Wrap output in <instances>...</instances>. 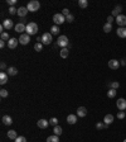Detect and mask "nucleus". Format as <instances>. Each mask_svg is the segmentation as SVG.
I'll list each match as a JSON object with an SVG mask.
<instances>
[{
	"mask_svg": "<svg viewBox=\"0 0 126 142\" xmlns=\"http://www.w3.org/2000/svg\"><path fill=\"white\" fill-rule=\"evenodd\" d=\"M112 122H113V115L112 114H106L105 118H104V123L106 126H108V124H111Z\"/></svg>",
	"mask_w": 126,
	"mask_h": 142,
	"instance_id": "a211bd4d",
	"label": "nucleus"
},
{
	"mask_svg": "<svg viewBox=\"0 0 126 142\" xmlns=\"http://www.w3.org/2000/svg\"><path fill=\"white\" fill-rule=\"evenodd\" d=\"M120 65L121 64H120L119 60H110V61H108V67L112 69V70H117L120 67Z\"/></svg>",
	"mask_w": 126,
	"mask_h": 142,
	"instance_id": "0eeeda50",
	"label": "nucleus"
},
{
	"mask_svg": "<svg viewBox=\"0 0 126 142\" xmlns=\"http://www.w3.org/2000/svg\"><path fill=\"white\" fill-rule=\"evenodd\" d=\"M78 7L79 8H87L88 7V1H87V0H78Z\"/></svg>",
	"mask_w": 126,
	"mask_h": 142,
	"instance_id": "bb28decb",
	"label": "nucleus"
},
{
	"mask_svg": "<svg viewBox=\"0 0 126 142\" xmlns=\"http://www.w3.org/2000/svg\"><path fill=\"white\" fill-rule=\"evenodd\" d=\"M87 115V109L84 108V106H79L77 109V117H81V118H83Z\"/></svg>",
	"mask_w": 126,
	"mask_h": 142,
	"instance_id": "ddd939ff",
	"label": "nucleus"
},
{
	"mask_svg": "<svg viewBox=\"0 0 126 142\" xmlns=\"http://www.w3.org/2000/svg\"><path fill=\"white\" fill-rule=\"evenodd\" d=\"M8 95H9L8 90H5V89H1V90H0V97H1V98H7Z\"/></svg>",
	"mask_w": 126,
	"mask_h": 142,
	"instance_id": "f704fd0d",
	"label": "nucleus"
},
{
	"mask_svg": "<svg viewBox=\"0 0 126 142\" xmlns=\"http://www.w3.org/2000/svg\"><path fill=\"white\" fill-rule=\"evenodd\" d=\"M112 22H113V17H112V15H110V17L107 18V23H110V24H111Z\"/></svg>",
	"mask_w": 126,
	"mask_h": 142,
	"instance_id": "37998d69",
	"label": "nucleus"
},
{
	"mask_svg": "<svg viewBox=\"0 0 126 142\" xmlns=\"http://www.w3.org/2000/svg\"><path fill=\"white\" fill-rule=\"evenodd\" d=\"M110 86H111V89H117L120 86V83L119 81H112V83H110Z\"/></svg>",
	"mask_w": 126,
	"mask_h": 142,
	"instance_id": "72a5a7b5",
	"label": "nucleus"
},
{
	"mask_svg": "<svg viewBox=\"0 0 126 142\" xmlns=\"http://www.w3.org/2000/svg\"><path fill=\"white\" fill-rule=\"evenodd\" d=\"M9 14H12V15L18 14V9H15L14 7H10L9 8Z\"/></svg>",
	"mask_w": 126,
	"mask_h": 142,
	"instance_id": "c9c22d12",
	"label": "nucleus"
},
{
	"mask_svg": "<svg viewBox=\"0 0 126 142\" xmlns=\"http://www.w3.org/2000/svg\"><path fill=\"white\" fill-rule=\"evenodd\" d=\"M121 9H122V8L120 7V5L115 7V9L112 10V17H119L120 13H121Z\"/></svg>",
	"mask_w": 126,
	"mask_h": 142,
	"instance_id": "5701e85b",
	"label": "nucleus"
},
{
	"mask_svg": "<svg viewBox=\"0 0 126 142\" xmlns=\"http://www.w3.org/2000/svg\"><path fill=\"white\" fill-rule=\"evenodd\" d=\"M125 113H126V110H125Z\"/></svg>",
	"mask_w": 126,
	"mask_h": 142,
	"instance_id": "09e8293b",
	"label": "nucleus"
},
{
	"mask_svg": "<svg viewBox=\"0 0 126 142\" xmlns=\"http://www.w3.org/2000/svg\"><path fill=\"white\" fill-rule=\"evenodd\" d=\"M34 50L38 51V52H41V51L43 50V43L42 42H37L34 44Z\"/></svg>",
	"mask_w": 126,
	"mask_h": 142,
	"instance_id": "c85d7f7f",
	"label": "nucleus"
},
{
	"mask_svg": "<svg viewBox=\"0 0 126 142\" xmlns=\"http://www.w3.org/2000/svg\"><path fill=\"white\" fill-rule=\"evenodd\" d=\"M14 142H27V138L24 136H19L16 140H14Z\"/></svg>",
	"mask_w": 126,
	"mask_h": 142,
	"instance_id": "e433bc0d",
	"label": "nucleus"
},
{
	"mask_svg": "<svg viewBox=\"0 0 126 142\" xmlns=\"http://www.w3.org/2000/svg\"><path fill=\"white\" fill-rule=\"evenodd\" d=\"M39 8H41V4H39V1H37V0L29 1L28 5H27L28 12H37V10H39Z\"/></svg>",
	"mask_w": 126,
	"mask_h": 142,
	"instance_id": "f03ea898",
	"label": "nucleus"
},
{
	"mask_svg": "<svg viewBox=\"0 0 126 142\" xmlns=\"http://www.w3.org/2000/svg\"><path fill=\"white\" fill-rule=\"evenodd\" d=\"M53 22H54V26H59V24L66 22V17L62 13H57V14L53 15Z\"/></svg>",
	"mask_w": 126,
	"mask_h": 142,
	"instance_id": "20e7f679",
	"label": "nucleus"
},
{
	"mask_svg": "<svg viewBox=\"0 0 126 142\" xmlns=\"http://www.w3.org/2000/svg\"><path fill=\"white\" fill-rule=\"evenodd\" d=\"M53 132H54V135H56V136H61V135H62V127L56 126L54 129H53Z\"/></svg>",
	"mask_w": 126,
	"mask_h": 142,
	"instance_id": "cd10ccee",
	"label": "nucleus"
},
{
	"mask_svg": "<svg viewBox=\"0 0 126 142\" xmlns=\"http://www.w3.org/2000/svg\"><path fill=\"white\" fill-rule=\"evenodd\" d=\"M3 123H4L5 126H12V124H13V119H12V117H9V115H4V117H3Z\"/></svg>",
	"mask_w": 126,
	"mask_h": 142,
	"instance_id": "aec40b11",
	"label": "nucleus"
},
{
	"mask_svg": "<svg viewBox=\"0 0 126 142\" xmlns=\"http://www.w3.org/2000/svg\"><path fill=\"white\" fill-rule=\"evenodd\" d=\"M0 67H1V70H5V69H7V65H5V62H1Z\"/></svg>",
	"mask_w": 126,
	"mask_h": 142,
	"instance_id": "c03bdc74",
	"label": "nucleus"
},
{
	"mask_svg": "<svg viewBox=\"0 0 126 142\" xmlns=\"http://www.w3.org/2000/svg\"><path fill=\"white\" fill-rule=\"evenodd\" d=\"M62 14L64 15V17H68V15H70L71 13H70V10H68L67 8H64V9H63V10H62Z\"/></svg>",
	"mask_w": 126,
	"mask_h": 142,
	"instance_id": "a19ab883",
	"label": "nucleus"
},
{
	"mask_svg": "<svg viewBox=\"0 0 126 142\" xmlns=\"http://www.w3.org/2000/svg\"><path fill=\"white\" fill-rule=\"evenodd\" d=\"M59 33V28H58V26H53L52 28H50V34H58Z\"/></svg>",
	"mask_w": 126,
	"mask_h": 142,
	"instance_id": "7c9ffc66",
	"label": "nucleus"
},
{
	"mask_svg": "<svg viewBox=\"0 0 126 142\" xmlns=\"http://www.w3.org/2000/svg\"><path fill=\"white\" fill-rule=\"evenodd\" d=\"M124 142H126V140H125V141H124Z\"/></svg>",
	"mask_w": 126,
	"mask_h": 142,
	"instance_id": "de8ad7c7",
	"label": "nucleus"
},
{
	"mask_svg": "<svg viewBox=\"0 0 126 142\" xmlns=\"http://www.w3.org/2000/svg\"><path fill=\"white\" fill-rule=\"evenodd\" d=\"M8 75H10V76H15V75H18V69L14 67V66L9 67V69H8Z\"/></svg>",
	"mask_w": 126,
	"mask_h": 142,
	"instance_id": "412c9836",
	"label": "nucleus"
},
{
	"mask_svg": "<svg viewBox=\"0 0 126 142\" xmlns=\"http://www.w3.org/2000/svg\"><path fill=\"white\" fill-rule=\"evenodd\" d=\"M68 53H70L68 48H62V50H61V57H62V58H67V57H68Z\"/></svg>",
	"mask_w": 126,
	"mask_h": 142,
	"instance_id": "a878e982",
	"label": "nucleus"
},
{
	"mask_svg": "<svg viewBox=\"0 0 126 142\" xmlns=\"http://www.w3.org/2000/svg\"><path fill=\"white\" fill-rule=\"evenodd\" d=\"M77 122V114H68L67 117V123L68 124H75Z\"/></svg>",
	"mask_w": 126,
	"mask_h": 142,
	"instance_id": "9b49d317",
	"label": "nucleus"
},
{
	"mask_svg": "<svg viewBox=\"0 0 126 142\" xmlns=\"http://www.w3.org/2000/svg\"><path fill=\"white\" fill-rule=\"evenodd\" d=\"M25 29H27V26L23 24V23H18V24L15 26V32H16V33H23Z\"/></svg>",
	"mask_w": 126,
	"mask_h": 142,
	"instance_id": "4468645a",
	"label": "nucleus"
},
{
	"mask_svg": "<svg viewBox=\"0 0 126 142\" xmlns=\"http://www.w3.org/2000/svg\"><path fill=\"white\" fill-rule=\"evenodd\" d=\"M116 23L119 24L120 27H125L126 26V15L120 14L119 17H116Z\"/></svg>",
	"mask_w": 126,
	"mask_h": 142,
	"instance_id": "423d86ee",
	"label": "nucleus"
},
{
	"mask_svg": "<svg viewBox=\"0 0 126 142\" xmlns=\"http://www.w3.org/2000/svg\"><path fill=\"white\" fill-rule=\"evenodd\" d=\"M111 31H112V24L106 23L105 26H104V32H105V33H110Z\"/></svg>",
	"mask_w": 126,
	"mask_h": 142,
	"instance_id": "393cba45",
	"label": "nucleus"
},
{
	"mask_svg": "<svg viewBox=\"0 0 126 142\" xmlns=\"http://www.w3.org/2000/svg\"><path fill=\"white\" fill-rule=\"evenodd\" d=\"M120 64L122 65V66H126V58H122V60H121V62H120Z\"/></svg>",
	"mask_w": 126,
	"mask_h": 142,
	"instance_id": "a18cd8bd",
	"label": "nucleus"
},
{
	"mask_svg": "<svg viewBox=\"0 0 126 142\" xmlns=\"http://www.w3.org/2000/svg\"><path fill=\"white\" fill-rule=\"evenodd\" d=\"M125 117H126L125 112H119V113H117V118H119V119H124Z\"/></svg>",
	"mask_w": 126,
	"mask_h": 142,
	"instance_id": "4c0bfd02",
	"label": "nucleus"
},
{
	"mask_svg": "<svg viewBox=\"0 0 126 142\" xmlns=\"http://www.w3.org/2000/svg\"><path fill=\"white\" fill-rule=\"evenodd\" d=\"M116 33H117V36H119L120 38H126V28L125 27H119Z\"/></svg>",
	"mask_w": 126,
	"mask_h": 142,
	"instance_id": "f3484780",
	"label": "nucleus"
},
{
	"mask_svg": "<svg viewBox=\"0 0 126 142\" xmlns=\"http://www.w3.org/2000/svg\"><path fill=\"white\" fill-rule=\"evenodd\" d=\"M49 124H52V126H54V127L58 126V119L54 118V117H53V118H50V119H49Z\"/></svg>",
	"mask_w": 126,
	"mask_h": 142,
	"instance_id": "473e14b6",
	"label": "nucleus"
},
{
	"mask_svg": "<svg viewBox=\"0 0 126 142\" xmlns=\"http://www.w3.org/2000/svg\"><path fill=\"white\" fill-rule=\"evenodd\" d=\"M3 26H4V28L8 29V31L14 27V24H13V21H12V19H5V21L3 22Z\"/></svg>",
	"mask_w": 126,
	"mask_h": 142,
	"instance_id": "dca6fc26",
	"label": "nucleus"
},
{
	"mask_svg": "<svg viewBox=\"0 0 126 142\" xmlns=\"http://www.w3.org/2000/svg\"><path fill=\"white\" fill-rule=\"evenodd\" d=\"M18 42H19V39H16V38H10V39L8 41V47L12 48V50H14L15 47L18 46Z\"/></svg>",
	"mask_w": 126,
	"mask_h": 142,
	"instance_id": "9d476101",
	"label": "nucleus"
},
{
	"mask_svg": "<svg viewBox=\"0 0 126 142\" xmlns=\"http://www.w3.org/2000/svg\"><path fill=\"white\" fill-rule=\"evenodd\" d=\"M53 39H52V34L50 33H43L42 34V43L43 44H49V43L52 42Z\"/></svg>",
	"mask_w": 126,
	"mask_h": 142,
	"instance_id": "39448f33",
	"label": "nucleus"
},
{
	"mask_svg": "<svg viewBox=\"0 0 126 142\" xmlns=\"http://www.w3.org/2000/svg\"><path fill=\"white\" fill-rule=\"evenodd\" d=\"M47 142H59V136H48V138H47Z\"/></svg>",
	"mask_w": 126,
	"mask_h": 142,
	"instance_id": "b1692460",
	"label": "nucleus"
},
{
	"mask_svg": "<svg viewBox=\"0 0 126 142\" xmlns=\"http://www.w3.org/2000/svg\"><path fill=\"white\" fill-rule=\"evenodd\" d=\"M27 14H28V9H27V7H20V8H18V15H19V17L24 18V17H25Z\"/></svg>",
	"mask_w": 126,
	"mask_h": 142,
	"instance_id": "2eb2a0df",
	"label": "nucleus"
},
{
	"mask_svg": "<svg viewBox=\"0 0 126 142\" xmlns=\"http://www.w3.org/2000/svg\"><path fill=\"white\" fill-rule=\"evenodd\" d=\"M25 32H27V34L29 36H33V34H37V32H38V26L33 23V22H30L27 24V29H25Z\"/></svg>",
	"mask_w": 126,
	"mask_h": 142,
	"instance_id": "f257e3e1",
	"label": "nucleus"
},
{
	"mask_svg": "<svg viewBox=\"0 0 126 142\" xmlns=\"http://www.w3.org/2000/svg\"><path fill=\"white\" fill-rule=\"evenodd\" d=\"M66 21L68 22V23H72V22L75 21V17H73L72 14H70L68 17H66Z\"/></svg>",
	"mask_w": 126,
	"mask_h": 142,
	"instance_id": "58836bf2",
	"label": "nucleus"
},
{
	"mask_svg": "<svg viewBox=\"0 0 126 142\" xmlns=\"http://www.w3.org/2000/svg\"><path fill=\"white\" fill-rule=\"evenodd\" d=\"M8 83V74L7 72H0V84L1 85H4V84H7Z\"/></svg>",
	"mask_w": 126,
	"mask_h": 142,
	"instance_id": "6ab92c4d",
	"label": "nucleus"
},
{
	"mask_svg": "<svg viewBox=\"0 0 126 142\" xmlns=\"http://www.w3.org/2000/svg\"><path fill=\"white\" fill-rule=\"evenodd\" d=\"M15 3H16V0H8V4H9L10 7H14Z\"/></svg>",
	"mask_w": 126,
	"mask_h": 142,
	"instance_id": "79ce46f5",
	"label": "nucleus"
},
{
	"mask_svg": "<svg viewBox=\"0 0 126 142\" xmlns=\"http://www.w3.org/2000/svg\"><path fill=\"white\" fill-rule=\"evenodd\" d=\"M37 124H38V127H39V128H42V129H45V128L49 126V121H47V119H39Z\"/></svg>",
	"mask_w": 126,
	"mask_h": 142,
	"instance_id": "f8f14e48",
	"label": "nucleus"
},
{
	"mask_svg": "<svg viewBox=\"0 0 126 142\" xmlns=\"http://www.w3.org/2000/svg\"><path fill=\"white\" fill-rule=\"evenodd\" d=\"M96 128H97V129H102V128H106V124L101 123V122H98L97 124H96Z\"/></svg>",
	"mask_w": 126,
	"mask_h": 142,
	"instance_id": "ea45409f",
	"label": "nucleus"
},
{
	"mask_svg": "<svg viewBox=\"0 0 126 142\" xmlns=\"http://www.w3.org/2000/svg\"><path fill=\"white\" fill-rule=\"evenodd\" d=\"M116 105L120 110H126V100L124 98H120L117 102H116Z\"/></svg>",
	"mask_w": 126,
	"mask_h": 142,
	"instance_id": "1a4fd4ad",
	"label": "nucleus"
},
{
	"mask_svg": "<svg viewBox=\"0 0 126 142\" xmlns=\"http://www.w3.org/2000/svg\"><path fill=\"white\" fill-rule=\"evenodd\" d=\"M107 97H108V98H115V97H116V89H110V90L107 92Z\"/></svg>",
	"mask_w": 126,
	"mask_h": 142,
	"instance_id": "c756f323",
	"label": "nucleus"
},
{
	"mask_svg": "<svg viewBox=\"0 0 126 142\" xmlns=\"http://www.w3.org/2000/svg\"><path fill=\"white\" fill-rule=\"evenodd\" d=\"M4 46H5V41H1V42H0V47L4 48Z\"/></svg>",
	"mask_w": 126,
	"mask_h": 142,
	"instance_id": "49530a36",
	"label": "nucleus"
},
{
	"mask_svg": "<svg viewBox=\"0 0 126 142\" xmlns=\"http://www.w3.org/2000/svg\"><path fill=\"white\" fill-rule=\"evenodd\" d=\"M57 46H59V47H62V48H67V46H68V37H66V36H59L58 39H57Z\"/></svg>",
	"mask_w": 126,
	"mask_h": 142,
	"instance_id": "7ed1b4c3",
	"label": "nucleus"
},
{
	"mask_svg": "<svg viewBox=\"0 0 126 142\" xmlns=\"http://www.w3.org/2000/svg\"><path fill=\"white\" fill-rule=\"evenodd\" d=\"M10 39V36L8 32H3L1 33V41H9Z\"/></svg>",
	"mask_w": 126,
	"mask_h": 142,
	"instance_id": "2f4dec72",
	"label": "nucleus"
},
{
	"mask_svg": "<svg viewBox=\"0 0 126 142\" xmlns=\"http://www.w3.org/2000/svg\"><path fill=\"white\" fill-rule=\"evenodd\" d=\"M8 138H10V140H16L18 138V135H16V132L15 131H8Z\"/></svg>",
	"mask_w": 126,
	"mask_h": 142,
	"instance_id": "4be33fe9",
	"label": "nucleus"
},
{
	"mask_svg": "<svg viewBox=\"0 0 126 142\" xmlns=\"http://www.w3.org/2000/svg\"><path fill=\"white\" fill-rule=\"evenodd\" d=\"M29 41H30V37H29V34H27V33H23V34L19 37V43H20V44H28Z\"/></svg>",
	"mask_w": 126,
	"mask_h": 142,
	"instance_id": "6e6552de",
	"label": "nucleus"
}]
</instances>
